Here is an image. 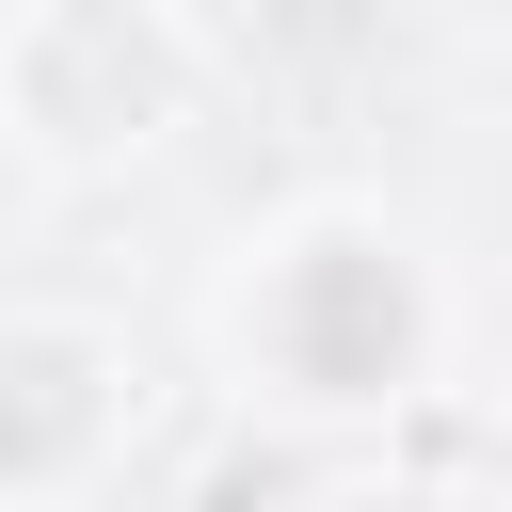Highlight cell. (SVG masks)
Returning <instances> with one entry per match:
<instances>
[{
  "mask_svg": "<svg viewBox=\"0 0 512 512\" xmlns=\"http://www.w3.org/2000/svg\"><path fill=\"white\" fill-rule=\"evenodd\" d=\"M224 352L304 400V416H368V400H416L432 368V272L384 208H288L240 288H224Z\"/></svg>",
  "mask_w": 512,
  "mask_h": 512,
  "instance_id": "1",
  "label": "cell"
},
{
  "mask_svg": "<svg viewBox=\"0 0 512 512\" xmlns=\"http://www.w3.org/2000/svg\"><path fill=\"white\" fill-rule=\"evenodd\" d=\"M0 96L48 160H128L192 112V48L160 0H32L16 48H0Z\"/></svg>",
  "mask_w": 512,
  "mask_h": 512,
  "instance_id": "2",
  "label": "cell"
},
{
  "mask_svg": "<svg viewBox=\"0 0 512 512\" xmlns=\"http://www.w3.org/2000/svg\"><path fill=\"white\" fill-rule=\"evenodd\" d=\"M128 416V352L80 336V320H0V480L48 496V480H96Z\"/></svg>",
  "mask_w": 512,
  "mask_h": 512,
  "instance_id": "3",
  "label": "cell"
}]
</instances>
